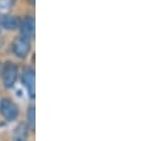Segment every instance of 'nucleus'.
<instances>
[{
	"mask_svg": "<svg viewBox=\"0 0 153 141\" xmlns=\"http://www.w3.org/2000/svg\"><path fill=\"white\" fill-rule=\"evenodd\" d=\"M0 113L7 121H12L18 116V108L11 100L5 99L0 102Z\"/></svg>",
	"mask_w": 153,
	"mask_h": 141,
	"instance_id": "1",
	"label": "nucleus"
},
{
	"mask_svg": "<svg viewBox=\"0 0 153 141\" xmlns=\"http://www.w3.org/2000/svg\"><path fill=\"white\" fill-rule=\"evenodd\" d=\"M17 67L13 63H7L2 71V81L6 88H12L17 79Z\"/></svg>",
	"mask_w": 153,
	"mask_h": 141,
	"instance_id": "2",
	"label": "nucleus"
},
{
	"mask_svg": "<svg viewBox=\"0 0 153 141\" xmlns=\"http://www.w3.org/2000/svg\"><path fill=\"white\" fill-rule=\"evenodd\" d=\"M30 51V40L29 38H25V37H20L18 38L14 44H13V52L16 56L20 57V58H24Z\"/></svg>",
	"mask_w": 153,
	"mask_h": 141,
	"instance_id": "3",
	"label": "nucleus"
},
{
	"mask_svg": "<svg viewBox=\"0 0 153 141\" xmlns=\"http://www.w3.org/2000/svg\"><path fill=\"white\" fill-rule=\"evenodd\" d=\"M23 83L31 99H35V71L32 69H26L23 75Z\"/></svg>",
	"mask_w": 153,
	"mask_h": 141,
	"instance_id": "4",
	"label": "nucleus"
},
{
	"mask_svg": "<svg viewBox=\"0 0 153 141\" xmlns=\"http://www.w3.org/2000/svg\"><path fill=\"white\" fill-rule=\"evenodd\" d=\"M20 25V22L18 18L12 16H0V26H2L6 30H16Z\"/></svg>",
	"mask_w": 153,
	"mask_h": 141,
	"instance_id": "5",
	"label": "nucleus"
},
{
	"mask_svg": "<svg viewBox=\"0 0 153 141\" xmlns=\"http://www.w3.org/2000/svg\"><path fill=\"white\" fill-rule=\"evenodd\" d=\"M20 31H22V36L25 37V38H31L33 37L35 33V19L29 17L24 20V23L22 24L20 26Z\"/></svg>",
	"mask_w": 153,
	"mask_h": 141,
	"instance_id": "6",
	"label": "nucleus"
},
{
	"mask_svg": "<svg viewBox=\"0 0 153 141\" xmlns=\"http://www.w3.org/2000/svg\"><path fill=\"white\" fill-rule=\"evenodd\" d=\"M26 117H27V125L33 129L35 128V121H36V113H35V107L33 106L29 108Z\"/></svg>",
	"mask_w": 153,
	"mask_h": 141,
	"instance_id": "7",
	"label": "nucleus"
}]
</instances>
